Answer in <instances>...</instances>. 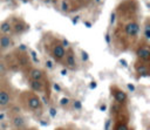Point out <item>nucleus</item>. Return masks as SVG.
Wrapping results in <instances>:
<instances>
[{
  "mask_svg": "<svg viewBox=\"0 0 150 130\" xmlns=\"http://www.w3.org/2000/svg\"><path fill=\"white\" fill-rule=\"evenodd\" d=\"M136 56L139 60V62L148 63L149 62V59H150V48H149V46L145 45V46H141L139 48H137Z\"/></svg>",
  "mask_w": 150,
  "mask_h": 130,
  "instance_id": "1",
  "label": "nucleus"
},
{
  "mask_svg": "<svg viewBox=\"0 0 150 130\" xmlns=\"http://www.w3.org/2000/svg\"><path fill=\"white\" fill-rule=\"evenodd\" d=\"M27 105L29 108V110L32 111H38L42 108V102H41V98L38 96V95H30L28 101H27Z\"/></svg>",
  "mask_w": 150,
  "mask_h": 130,
  "instance_id": "2",
  "label": "nucleus"
},
{
  "mask_svg": "<svg viewBox=\"0 0 150 130\" xmlns=\"http://www.w3.org/2000/svg\"><path fill=\"white\" fill-rule=\"evenodd\" d=\"M124 32H125V34L128 36L135 37L139 33V26H138V23L136 21H129L124 27Z\"/></svg>",
  "mask_w": 150,
  "mask_h": 130,
  "instance_id": "3",
  "label": "nucleus"
},
{
  "mask_svg": "<svg viewBox=\"0 0 150 130\" xmlns=\"http://www.w3.org/2000/svg\"><path fill=\"white\" fill-rule=\"evenodd\" d=\"M12 125H13L16 130H22V129H25V126H26V119H25V117H23L22 115H20V114L14 115V116L12 117Z\"/></svg>",
  "mask_w": 150,
  "mask_h": 130,
  "instance_id": "4",
  "label": "nucleus"
},
{
  "mask_svg": "<svg viewBox=\"0 0 150 130\" xmlns=\"http://www.w3.org/2000/svg\"><path fill=\"white\" fill-rule=\"evenodd\" d=\"M64 62H66V66L68 68H74L76 66V57H75V54L73 53L71 49H69L68 52H66V55H64Z\"/></svg>",
  "mask_w": 150,
  "mask_h": 130,
  "instance_id": "5",
  "label": "nucleus"
},
{
  "mask_svg": "<svg viewBox=\"0 0 150 130\" xmlns=\"http://www.w3.org/2000/svg\"><path fill=\"white\" fill-rule=\"evenodd\" d=\"M66 52H67L66 48H63L60 43H57L53 47V56L55 60H62L66 55Z\"/></svg>",
  "mask_w": 150,
  "mask_h": 130,
  "instance_id": "6",
  "label": "nucleus"
},
{
  "mask_svg": "<svg viewBox=\"0 0 150 130\" xmlns=\"http://www.w3.org/2000/svg\"><path fill=\"white\" fill-rule=\"evenodd\" d=\"M0 33L2 35H11L13 33V27H12V22L8 20H5L0 23Z\"/></svg>",
  "mask_w": 150,
  "mask_h": 130,
  "instance_id": "7",
  "label": "nucleus"
},
{
  "mask_svg": "<svg viewBox=\"0 0 150 130\" xmlns=\"http://www.w3.org/2000/svg\"><path fill=\"white\" fill-rule=\"evenodd\" d=\"M13 45V39L9 35H0V49H7Z\"/></svg>",
  "mask_w": 150,
  "mask_h": 130,
  "instance_id": "8",
  "label": "nucleus"
},
{
  "mask_svg": "<svg viewBox=\"0 0 150 130\" xmlns=\"http://www.w3.org/2000/svg\"><path fill=\"white\" fill-rule=\"evenodd\" d=\"M43 71L39 68H32L30 71H29V77L30 80H34V81H41L43 78Z\"/></svg>",
  "mask_w": 150,
  "mask_h": 130,
  "instance_id": "9",
  "label": "nucleus"
},
{
  "mask_svg": "<svg viewBox=\"0 0 150 130\" xmlns=\"http://www.w3.org/2000/svg\"><path fill=\"white\" fill-rule=\"evenodd\" d=\"M114 98H115L116 103L122 104V103H124V102L127 101L128 97H127V94H125L123 90L117 89V90H115V93H114Z\"/></svg>",
  "mask_w": 150,
  "mask_h": 130,
  "instance_id": "10",
  "label": "nucleus"
},
{
  "mask_svg": "<svg viewBox=\"0 0 150 130\" xmlns=\"http://www.w3.org/2000/svg\"><path fill=\"white\" fill-rule=\"evenodd\" d=\"M136 71H137L142 77H145V76L149 75V67H148L146 63L141 62V63H138V64L136 66Z\"/></svg>",
  "mask_w": 150,
  "mask_h": 130,
  "instance_id": "11",
  "label": "nucleus"
},
{
  "mask_svg": "<svg viewBox=\"0 0 150 130\" xmlns=\"http://www.w3.org/2000/svg\"><path fill=\"white\" fill-rule=\"evenodd\" d=\"M29 87L33 91H36V93H41L43 91V83L42 81H34V80H30L29 81Z\"/></svg>",
  "mask_w": 150,
  "mask_h": 130,
  "instance_id": "12",
  "label": "nucleus"
},
{
  "mask_svg": "<svg viewBox=\"0 0 150 130\" xmlns=\"http://www.w3.org/2000/svg\"><path fill=\"white\" fill-rule=\"evenodd\" d=\"M12 27H13V33H15V34H22L27 29V26L21 21H18V22L13 23Z\"/></svg>",
  "mask_w": 150,
  "mask_h": 130,
  "instance_id": "13",
  "label": "nucleus"
},
{
  "mask_svg": "<svg viewBox=\"0 0 150 130\" xmlns=\"http://www.w3.org/2000/svg\"><path fill=\"white\" fill-rule=\"evenodd\" d=\"M9 102H11V95L5 90H0V107H6Z\"/></svg>",
  "mask_w": 150,
  "mask_h": 130,
  "instance_id": "14",
  "label": "nucleus"
},
{
  "mask_svg": "<svg viewBox=\"0 0 150 130\" xmlns=\"http://www.w3.org/2000/svg\"><path fill=\"white\" fill-rule=\"evenodd\" d=\"M143 35H144V39H145V41H149V40H150V23H149V21H146V22L144 23Z\"/></svg>",
  "mask_w": 150,
  "mask_h": 130,
  "instance_id": "15",
  "label": "nucleus"
},
{
  "mask_svg": "<svg viewBox=\"0 0 150 130\" xmlns=\"http://www.w3.org/2000/svg\"><path fill=\"white\" fill-rule=\"evenodd\" d=\"M7 71H8V68H7L6 63L0 60V76H5L7 74Z\"/></svg>",
  "mask_w": 150,
  "mask_h": 130,
  "instance_id": "16",
  "label": "nucleus"
},
{
  "mask_svg": "<svg viewBox=\"0 0 150 130\" xmlns=\"http://www.w3.org/2000/svg\"><path fill=\"white\" fill-rule=\"evenodd\" d=\"M73 109L76 110V111L82 110V102L80 100H74L73 101Z\"/></svg>",
  "mask_w": 150,
  "mask_h": 130,
  "instance_id": "17",
  "label": "nucleus"
},
{
  "mask_svg": "<svg viewBox=\"0 0 150 130\" xmlns=\"http://www.w3.org/2000/svg\"><path fill=\"white\" fill-rule=\"evenodd\" d=\"M69 103H70V98H68V97H62V98H60V105H61V107H67Z\"/></svg>",
  "mask_w": 150,
  "mask_h": 130,
  "instance_id": "18",
  "label": "nucleus"
},
{
  "mask_svg": "<svg viewBox=\"0 0 150 130\" xmlns=\"http://www.w3.org/2000/svg\"><path fill=\"white\" fill-rule=\"evenodd\" d=\"M115 130H129V129H128L127 124H124V123H118V124L116 125Z\"/></svg>",
  "mask_w": 150,
  "mask_h": 130,
  "instance_id": "19",
  "label": "nucleus"
},
{
  "mask_svg": "<svg viewBox=\"0 0 150 130\" xmlns=\"http://www.w3.org/2000/svg\"><path fill=\"white\" fill-rule=\"evenodd\" d=\"M53 90H54L55 93H60V91L62 90V88H61V85H60L59 83H54V84H53Z\"/></svg>",
  "mask_w": 150,
  "mask_h": 130,
  "instance_id": "20",
  "label": "nucleus"
},
{
  "mask_svg": "<svg viewBox=\"0 0 150 130\" xmlns=\"http://www.w3.org/2000/svg\"><path fill=\"white\" fill-rule=\"evenodd\" d=\"M81 56H82V60L83 61H88L89 60V55H88V53L86 50H82L81 52Z\"/></svg>",
  "mask_w": 150,
  "mask_h": 130,
  "instance_id": "21",
  "label": "nucleus"
},
{
  "mask_svg": "<svg viewBox=\"0 0 150 130\" xmlns=\"http://www.w3.org/2000/svg\"><path fill=\"white\" fill-rule=\"evenodd\" d=\"M61 9H62L63 12L68 11V9H69V5H68L67 2H64V1H63V2H62V5H61Z\"/></svg>",
  "mask_w": 150,
  "mask_h": 130,
  "instance_id": "22",
  "label": "nucleus"
},
{
  "mask_svg": "<svg viewBox=\"0 0 150 130\" xmlns=\"http://www.w3.org/2000/svg\"><path fill=\"white\" fill-rule=\"evenodd\" d=\"M49 115H50V117H55L56 116V109L55 108H50L49 109Z\"/></svg>",
  "mask_w": 150,
  "mask_h": 130,
  "instance_id": "23",
  "label": "nucleus"
},
{
  "mask_svg": "<svg viewBox=\"0 0 150 130\" xmlns=\"http://www.w3.org/2000/svg\"><path fill=\"white\" fill-rule=\"evenodd\" d=\"M61 46H62L63 48H67V47H69V42H68V40L63 39V40H62V43H61Z\"/></svg>",
  "mask_w": 150,
  "mask_h": 130,
  "instance_id": "24",
  "label": "nucleus"
},
{
  "mask_svg": "<svg viewBox=\"0 0 150 130\" xmlns=\"http://www.w3.org/2000/svg\"><path fill=\"white\" fill-rule=\"evenodd\" d=\"M127 87H128V89H129L130 91H135V89H136L135 84H132V83H128V84H127Z\"/></svg>",
  "mask_w": 150,
  "mask_h": 130,
  "instance_id": "25",
  "label": "nucleus"
},
{
  "mask_svg": "<svg viewBox=\"0 0 150 130\" xmlns=\"http://www.w3.org/2000/svg\"><path fill=\"white\" fill-rule=\"evenodd\" d=\"M115 19H116V14L115 13H111V15H110V23L111 25L115 22Z\"/></svg>",
  "mask_w": 150,
  "mask_h": 130,
  "instance_id": "26",
  "label": "nucleus"
},
{
  "mask_svg": "<svg viewBox=\"0 0 150 130\" xmlns=\"http://www.w3.org/2000/svg\"><path fill=\"white\" fill-rule=\"evenodd\" d=\"M30 54H32V56H33V59H34V62H38V63H39V59L36 57L35 52H34V50H30Z\"/></svg>",
  "mask_w": 150,
  "mask_h": 130,
  "instance_id": "27",
  "label": "nucleus"
},
{
  "mask_svg": "<svg viewBox=\"0 0 150 130\" xmlns=\"http://www.w3.org/2000/svg\"><path fill=\"white\" fill-rule=\"evenodd\" d=\"M110 123H111L110 119H107V121H105V125H104V129H105V130H109V129H110Z\"/></svg>",
  "mask_w": 150,
  "mask_h": 130,
  "instance_id": "28",
  "label": "nucleus"
},
{
  "mask_svg": "<svg viewBox=\"0 0 150 130\" xmlns=\"http://www.w3.org/2000/svg\"><path fill=\"white\" fill-rule=\"evenodd\" d=\"M89 87H90V89H95V88L97 87V83L94 82V81H91V82L89 83Z\"/></svg>",
  "mask_w": 150,
  "mask_h": 130,
  "instance_id": "29",
  "label": "nucleus"
},
{
  "mask_svg": "<svg viewBox=\"0 0 150 130\" xmlns=\"http://www.w3.org/2000/svg\"><path fill=\"white\" fill-rule=\"evenodd\" d=\"M46 67H47L48 69H52V68H53V63H52V61L48 60V61L46 62Z\"/></svg>",
  "mask_w": 150,
  "mask_h": 130,
  "instance_id": "30",
  "label": "nucleus"
},
{
  "mask_svg": "<svg viewBox=\"0 0 150 130\" xmlns=\"http://www.w3.org/2000/svg\"><path fill=\"white\" fill-rule=\"evenodd\" d=\"M104 39H105V42H107V43H110V35H109V33H107V34L104 35Z\"/></svg>",
  "mask_w": 150,
  "mask_h": 130,
  "instance_id": "31",
  "label": "nucleus"
},
{
  "mask_svg": "<svg viewBox=\"0 0 150 130\" xmlns=\"http://www.w3.org/2000/svg\"><path fill=\"white\" fill-rule=\"evenodd\" d=\"M67 74H68V69H67V68L61 69V75H62V76H64V75H67Z\"/></svg>",
  "mask_w": 150,
  "mask_h": 130,
  "instance_id": "32",
  "label": "nucleus"
},
{
  "mask_svg": "<svg viewBox=\"0 0 150 130\" xmlns=\"http://www.w3.org/2000/svg\"><path fill=\"white\" fill-rule=\"evenodd\" d=\"M84 26H86L87 28H90V27H91V22H90V21H86V22H84Z\"/></svg>",
  "mask_w": 150,
  "mask_h": 130,
  "instance_id": "33",
  "label": "nucleus"
},
{
  "mask_svg": "<svg viewBox=\"0 0 150 130\" xmlns=\"http://www.w3.org/2000/svg\"><path fill=\"white\" fill-rule=\"evenodd\" d=\"M5 117H6V115H5V114H2V112H0V122H1V121H4V119H5Z\"/></svg>",
  "mask_w": 150,
  "mask_h": 130,
  "instance_id": "34",
  "label": "nucleus"
},
{
  "mask_svg": "<svg viewBox=\"0 0 150 130\" xmlns=\"http://www.w3.org/2000/svg\"><path fill=\"white\" fill-rule=\"evenodd\" d=\"M102 111H105V109H107V107H105V104H103V105H101V108H100Z\"/></svg>",
  "mask_w": 150,
  "mask_h": 130,
  "instance_id": "35",
  "label": "nucleus"
},
{
  "mask_svg": "<svg viewBox=\"0 0 150 130\" xmlns=\"http://www.w3.org/2000/svg\"><path fill=\"white\" fill-rule=\"evenodd\" d=\"M121 64H123L124 67H127V62H125V60H121Z\"/></svg>",
  "mask_w": 150,
  "mask_h": 130,
  "instance_id": "36",
  "label": "nucleus"
},
{
  "mask_svg": "<svg viewBox=\"0 0 150 130\" xmlns=\"http://www.w3.org/2000/svg\"><path fill=\"white\" fill-rule=\"evenodd\" d=\"M43 2H45V4H52L53 0H43Z\"/></svg>",
  "mask_w": 150,
  "mask_h": 130,
  "instance_id": "37",
  "label": "nucleus"
},
{
  "mask_svg": "<svg viewBox=\"0 0 150 130\" xmlns=\"http://www.w3.org/2000/svg\"><path fill=\"white\" fill-rule=\"evenodd\" d=\"M20 49H23V50H25V49H26V47H25V46H20Z\"/></svg>",
  "mask_w": 150,
  "mask_h": 130,
  "instance_id": "38",
  "label": "nucleus"
},
{
  "mask_svg": "<svg viewBox=\"0 0 150 130\" xmlns=\"http://www.w3.org/2000/svg\"><path fill=\"white\" fill-rule=\"evenodd\" d=\"M27 130H36V129H32V128H30V129H27Z\"/></svg>",
  "mask_w": 150,
  "mask_h": 130,
  "instance_id": "39",
  "label": "nucleus"
},
{
  "mask_svg": "<svg viewBox=\"0 0 150 130\" xmlns=\"http://www.w3.org/2000/svg\"><path fill=\"white\" fill-rule=\"evenodd\" d=\"M0 60H1V52H0Z\"/></svg>",
  "mask_w": 150,
  "mask_h": 130,
  "instance_id": "40",
  "label": "nucleus"
},
{
  "mask_svg": "<svg viewBox=\"0 0 150 130\" xmlns=\"http://www.w3.org/2000/svg\"><path fill=\"white\" fill-rule=\"evenodd\" d=\"M96 1H100V0H96Z\"/></svg>",
  "mask_w": 150,
  "mask_h": 130,
  "instance_id": "41",
  "label": "nucleus"
},
{
  "mask_svg": "<svg viewBox=\"0 0 150 130\" xmlns=\"http://www.w3.org/2000/svg\"><path fill=\"white\" fill-rule=\"evenodd\" d=\"M15 130H16V129H15Z\"/></svg>",
  "mask_w": 150,
  "mask_h": 130,
  "instance_id": "42",
  "label": "nucleus"
}]
</instances>
